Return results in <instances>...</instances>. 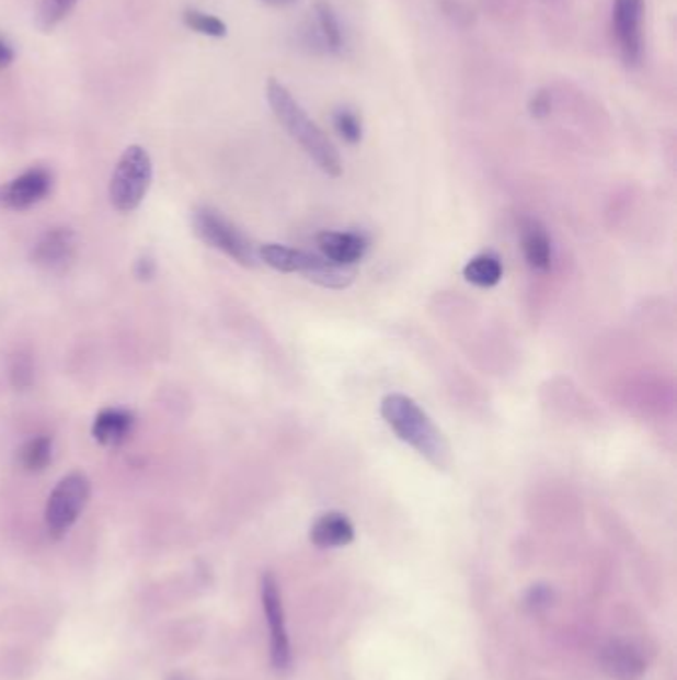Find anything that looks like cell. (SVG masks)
I'll return each instance as SVG.
<instances>
[{
  "instance_id": "cell-17",
  "label": "cell",
  "mask_w": 677,
  "mask_h": 680,
  "mask_svg": "<svg viewBox=\"0 0 677 680\" xmlns=\"http://www.w3.org/2000/svg\"><path fill=\"white\" fill-rule=\"evenodd\" d=\"M16 462L22 469L32 474L48 468V464L53 462V438H32L26 444H22L16 454Z\"/></svg>"
},
{
  "instance_id": "cell-19",
  "label": "cell",
  "mask_w": 677,
  "mask_h": 680,
  "mask_svg": "<svg viewBox=\"0 0 677 680\" xmlns=\"http://www.w3.org/2000/svg\"><path fill=\"white\" fill-rule=\"evenodd\" d=\"M78 0H43L38 14H36V26L43 33H53L60 22L74 11Z\"/></svg>"
},
{
  "instance_id": "cell-3",
  "label": "cell",
  "mask_w": 677,
  "mask_h": 680,
  "mask_svg": "<svg viewBox=\"0 0 677 680\" xmlns=\"http://www.w3.org/2000/svg\"><path fill=\"white\" fill-rule=\"evenodd\" d=\"M153 178V166L141 146H129L117 161L110 181V202L119 213L138 209L146 200Z\"/></svg>"
},
{
  "instance_id": "cell-23",
  "label": "cell",
  "mask_w": 677,
  "mask_h": 680,
  "mask_svg": "<svg viewBox=\"0 0 677 680\" xmlns=\"http://www.w3.org/2000/svg\"><path fill=\"white\" fill-rule=\"evenodd\" d=\"M530 116L542 120L549 116L552 110V97L549 90H539L535 97L530 98Z\"/></svg>"
},
{
  "instance_id": "cell-1",
  "label": "cell",
  "mask_w": 677,
  "mask_h": 680,
  "mask_svg": "<svg viewBox=\"0 0 677 680\" xmlns=\"http://www.w3.org/2000/svg\"><path fill=\"white\" fill-rule=\"evenodd\" d=\"M380 415L393 434L424 456L434 468L451 466V446L447 438L413 398L405 394H388L381 400Z\"/></svg>"
},
{
  "instance_id": "cell-15",
  "label": "cell",
  "mask_w": 677,
  "mask_h": 680,
  "mask_svg": "<svg viewBox=\"0 0 677 680\" xmlns=\"http://www.w3.org/2000/svg\"><path fill=\"white\" fill-rule=\"evenodd\" d=\"M310 542L317 547H344L354 542V525L352 521L340 513V511H329L322 513L310 528Z\"/></svg>"
},
{
  "instance_id": "cell-13",
  "label": "cell",
  "mask_w": 677,
  "mask_h": 680,
  "mask_svg": "<svg viewBox=\"0 0 677 680\" xmlns=\"http://www.w3.org/2000/svg\"><path fill=\"white\" fill-rule=\"evenodd\" d=\"M136 416L124 408H104L97 412L92 424V437L100 446L119 447L131 437Z\"/></svg>"
},
{
  "instance_id": "cell-2",
  "label": "cell",
  "mask_w": 677,
  "mask_h": 680,
  "mask_svg": "<svg viewBox=\"0 0 677 680\" xmlns=\"http://www.w3.org/2000/svg\"><path fill=\"white\" fill-rule=\"evenodd\" d=\"M266 100L280 126L290 134V138L300 144V148L307 151L318 168L330 178H338L342 173L338 149L334 148L329 136L310 120L305 107L298 104L285 86L278 80H268Z\"/></svg>"
},
{
  "instance_id": "cell-21",
  "label": "cell",
  "mask_w": 677,
  "mask_h": 680,
  "mask_svg": "<svg viewBox=\"0 0 677 680\" xmlns=\"http://www.w3.org/2000/svg\"><path fill=\"white\" fill-rule=\"evenodd\" d=\"M183 22L185 26L191 29L193 33L203 34V36H211V38H222L227 34V24L219 21L217 16H211L207 12L187 9L183 12Z\"/></svg>"
},
{
  "instance_id": "cell-18",
  "label": "cell",
  "mask_w": 677,
  "mask_h": 680,
  "mask_svg": "<svg viewBox=\"0 0 677 680\" xmlns=\"http://www.w3.org/2000/svg\"><path fill=\"white\" fill-rule=\"evenodd\" d=\"M314 14H317L318 29L322 43L329 48L330 53L338 54L344 46V36H342V26H340L338 14L332 9V4L326 0H318L314 4Z\"/></svg>"
},
{
  "instance_id": "cell-27",
  "label": "cell",
  "mask_w": 677,
  "mask_h": 680,
  "mask_svg": "<svg viewBox=\"0 0 677 680\" xmlns=\"http://www.w3.org/2000/svg\"><path fill=\"white\" fill-rule=\"evenodd\" d=\"M170 680H185V679H183V677H173V679H170Z\"/></svg>"
},
{
  "instance_id": "cell-16",
  "label": "cell",
  "mask_w": 677,
  "mask_h": 680,
  "mask_svg": "<svg viewBox=\"0 0 677 680\" xmlns=\"http://www.w3.org/2000/svg\"><path fill=\"white\" fill-rule=\"evenodd\" d=\"M463 276L467 283L475 287H495L503 279V263L493 253H481L467 261V265L463 267Z\"/></svg>"
},
{
  "instance_id": "cell-4",
  "label": "cell",
  "mask_w": 677,
  "mask_h": 680,
  "mask_svg": "<svg viewBox=\"0 0 677 680\" xmlns=\"http://www.w3.org/2000/svg\"><path fill=\"white\" fill-rule=\"evenodd\" d=\"M191 224H193V231L203 243L209 245L213 249H219L239 265L254 267L259 263L256 249L249 241V237L217 209L197 207L191 215Z\"/></svg>"
},
{
  "instance_id": "cell-9",
  "label": "cell",
  "mask_w": 677,
  "mask_h": 680,
  "mask_svg": "<svg viewBox=\"0 0 677 680\" xmlns=\"http://www.w3.org/2000/svg\"><path fill=\"white\" fill-rule=\"evenodd\" d=\"M76 257V235L68 227H54L34 243L31 261L44 271L60 273L68 269Z\"/></svg>"
},
{
  "instance_id": "cell-24",
  "label": "cell",
  "mask_w": 677,
  "mask_h": 680,
  "mask_svg": "<svg viewBox=\"0 0 677 680\" xmlns=\"http://www.w3.org/2000/svg\"><path fill=\"white\" fill-rule=\"evenodd\" d=\"M136 275L141 281H146V279H151V276L156 275V261L151 259V257H141L138 261V265H136Z\"/></svg>"
},
{
  "instance_id": "cell-7",
  "label": "cell",
  "mask_w": 677,
  "mask_h": 680,
  "mask_svg": "<svg viewBox=\"0 0 677 680\" xmlns=\"http://www.w3.org/2000/svg\"><path fill=\"white\" fill-rule=\"evenodd\" d=\"M612 26L622 60L635 68L644 56V0H615Z\"/></svg>"
},
{
  "instance_id": "cell-22",
  "label": "cell",
  "mask_w": 677,
  "mask_h": 680,
  "mask_svg": "<svg viewBox=\"0 0 677 680\" xmlns=\"http://www.w3.org/2000/svg\"><path fill=\"white\" fill-rule=\"evenodd\" d=\"M11 381L16 388H28L34 381V369L28 356H14L11 366Z\"/></svg>"
},
{
  "instance_id": "cell-5",
  "label": "cell",
  "mask_w": 677,
  "mask_h": 680,
  "mask_svg": "<svg viewBox=\"0 0 677 680\" xmlns=\"http://www.w3.org/2000/svg\"><path fill=\"white\" fill-rule=\"evenodd\" d=\"M88 500H90V479L85 478L82 472L68 474L56 484L44 511L46 528L54 540H60L70 532V528L82 515Z\"/></svg>"
},
{
  "instance_id": "cell-12",
  "label": "cell",
  "mask_w": 677,
  "mask_h": 680,
  "mask_svg": "<svg viewBox=\"0 0 677 680\" xmlns=\"http://www.w3.org/2000/svg\"><path fill=\"white\" fill-rule=\"evenodd\" d=\"M600 665L616 680H638L646 670L642 655L626 641H610L600 653Z\"/></svg>"
},
{
  "instance_id": "cell-26",
  "label": "cell",
  "mask_w": 677,
  "mask_h": 680,
  "mask_svg": "<svg viewBox=\"0 0 677 680\" xmlns=\"http://www.w3.org/2000/svg\"><path fill=\"white\" fill-rule=\"evenodd\" d=\"M263 2L271 7H290V4H297L298 0H263Z\"/></svg>"
},
{
  "instance_id": "cell-14",
  "label": "cell",
  "mask_w": 677,
  "mask_h": 680,
  "mask_svg": "<svg viewBox=\"0 0 677 680\" xmlns=\"http://www.w3.org/2000/svg\"><path fill=\"white\" fill-rule=\"evenodd\" d=\"M520 247L527 265L544 273L552 265V243L547 229L537 219H527L520 227Z\"/></svg>"
},
{
  "instance_id": "cell-11",
  "label": "cell",
  "mask_w": 677,
  "mask_h": 680,
  "mask_svg": "<svg viewBox=\"0 0 677 680\" xmlns=\"http://www.w3.org/2000/svg\"><path fill=\"white\" fill-rule=\"evenodd\" d=\"M317 243L322 257L336 265L356 267L368 251V239L360 231H322Z\"/></svg>"
},
{
  "instance_id": "cell-10",
  "label": "cell",
  "mask_w": 677,
  "mask_h": 680,
  "mask_svg": "<svg viewBox=\"0 0 677 680\" xmlns=\"http://www.w3.org/2000/svg\"><path fill=\"white\" fill-rule=\"evenodd\" d=\"M259 259L265 265L275 269L278 273H302L310 281L322 271V267L329 263V259L322 256H314L305 249H295L286 245L266 243L256 251Z\"/></svg>"
},
{
  "instance_id": "cell-8",
  "label": "cell",
  "mask_w": 677,
  "mask_h": 680,
  "mask_svg": "<svg viewBox=\"0 0 677 680\" xmlns=\"http://www.w3.org/2000/svg\"><path fill=\"white\" fill-rule=\"evenodd\" d=\"M54 178L46 168H31L0 185V207L24 212L44 202L53 192Z\"/></svg>"
},
{
  "instance_id": "cell-6",
  "label": "cell",
  "mask_w": 677,
  "mask_h": 680,
  "mask_svg": "<svg viewBox=\"0 0 677 680\" xmlns=\"http://www.w3.org/2000/svg\"><path fill=\"white\" fill-rule=\"evenodd\" d=\"M261 597H263V609H265L266 623L271 631V660L276 670L290 669L292 653H290V638L286 631L285 609H283V597L276 583L275 575L265 574L261 579Z\"/></svg>"
},
{
  "instance_id": "cell-20",
  "label": "cell",
  "mask_w": 677,
  "mask_h": 680,
  "mask_svg": "<svg viewBox=\"0 0 677 680\" xmlns=\"http://www.w3.org/2000/svg\"><path fill=\"white\" fill-rule=\"evenodd\" d=\"M332 120H334V128L338 132L340 138L344 139L349 146L360 144L364 126H362V117L358 116V112H354L352 107H338Z\"/></svg>"
},
{
  "instance_id": "cell-25",
  "label": "cell",
  "mask_w": 677,
  "mask_h": 680,
  "mask_svg": "<svg viewBox=\"0 0 677 680\" xmlns=\"http://www.w3.org/2000/svg\"><path fill=\"white\" fill-rule=\"evenodd\" d=\"M14 63V50H12L11 44L7 43L4 38H0V70L9 68Z\"/></svg>"
}]
</instances>
